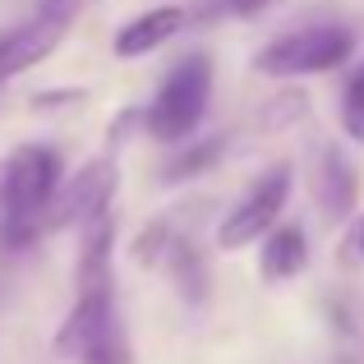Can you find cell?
<instances>
[{
	"label": "cell",
	"instance_id": "obj_6",
	"mask_svg": "<svg viewBox=\"0 0 364 364\" xmlns=\"http://www.w3.org/2000/svg\"><path fill=\"white\" fill-rule=\"evenodd\" d=\"M111 337H120L116 309H111V286H102V291H79V300H74L60 337H55V350H60L65 360L88 364Z\"/></svg>",
	"mask_w": 364,
	"mask_h": 364
},
{
	"label": "cell",
	"instance_id": "obj_8",
	"mask_svg": "<svg viewBox=\"0 0 364 364\" xmlns=\"http://www.w3.org/2000/svg\"><path fill=\"white\" fill-rule=\"evenodd\" d=\"M65 28H70V23H55V18H42V14H37L33 23L5 33V37H0V79H14V74L42 65L46 55L60 46Z\"/></svg>",
	"mask_w": 364,
	"mask_h": 364
},
{
	"label": "cell",
	"instance_id": "obj_11",
	"mask_svg": "<svg viewBox=\"0 0 364 364\" xmlns=\"http://www.w3.org/2000/svg\"><path fill=\"white\" fill-rule=\"evenodd\" d=\"M111 245H116V226L111 213H97L88 222L83 235V254H79V291H102L111 286Z\"/></svg>",
	"mask_w": 364,
	"mask_h": 364
},
{
	"label": "cell",
	"instance_id": "obj_18",
	"mask_svg": "<svg viewBox=\"0 0 364 364\" xmlns=\"http://www.w3.org/2000/svg\"><path fill=\"white\" fill-rule=\"evenodd\" d=\"M267 5H277V0H226V9H231L235 18H254V14H263Z\"/></svg>",
	"mask_w": 364,
	"mask_h": 364
},
{
	"label": "cell",
	"instance_id": "obj_12",
	"mask_svg": "<svg viewBox=\"0 0 364 364\" xmlns=\"http://www.w3.org/2000/svg\"><path fill=\"white\" fill-rule=\"evenodd\" d=\"M166 267L171 277H176V286H180V295L185 300H203V286H208V272H203V258L194 254V245H185V240H176L171 245V254H166Z\"/></svg>",
	"mask_w": 364,
	"mask_h": 364
},
{
	"label": "cell",
	"instance_id": "obj_10",
	"mask_svg": "<svg viewBox=\"0 0 364 364\" xmlns=\"http://www.w3.org/2000/svg\"><path fill=\"white\" fill-rule=\"evenodd\" d=\"M300 226H272V231L263 235V263H258V272H263V282H291V277L304 272V263H309V249H304Z\"/></svg>",
	"mask_w": 364,
	"mask_h": 364
},
{
	"label": "cell",
	"instance_id": "obj_2",
	"mask_svg": "<svg viewBox=\"0 0 364 364\" xmlns=\"http://www.w3.org/2000/svg\"><path fill=\"white\" fill-rule=\"evenodd\" d=\"M208 97H213V60H208L203 51L185 55V60H176V70L161 79V88H157V97H152L143 124H148V134L161 139V143H185L189 134L203 124Z\"/></svg>",
	"mask_w": 364,
	"mask_h": 364
},
{
	"label": "cell",
	"instance_id": "obj_17",
	"mask_svg": "<svg viewBox=\"0 0 364 364\" xmlns=\"http://www.w3.org/2000/svg\"><path fill=\"white\" fill-rule=\"evenodd\" d=\"M341 258H346L350 267H360V263H364V213L355 217V226L346 231V245H341Z\"/></svg>",
	"mask_w": 364,
	"mask_h": 364
},
{
	"label": "cell",
	"instance_id": "obj_15",
	"mask_svg": "<svg viewBox=\"0 0 364 364\" xmlns=\"http://www.w3.org/2000/svg\"><path fill=\"white\" fill-rule=\"evenodd\" d=\"M341 129L355 143H364V79L360 74H350L346 92H341Z\"/></svg>",
	"mask_w": 364,
	"mask_h": 364
},
{
	"label": "cell",
	"instance_id": "obj_4",
	"mask_svg": "<svg viewBox=\"0 0 364 364\" xmlns=\"http://www.w3.org/2000/svg\"><path fill=\"white\" fill-rule=\"evenodd\" d=\"M286 198H291V166L277 161V166H267L263 176L249 185V194L240 198V203L226 213V222L217 226V245L222 249H245V245L263 240V235L277 226Z\"/></svg>",
	"mask_w": 364,
	"mask_h": 364
},
{
	"label": "cell",
	"instance_id": "obj_3",
	"mask_svg": "<svg viewBox=\"0 0 364 364\" xmlns=\"http://www.w3.org/2000/svg\"><path fill=\"white\" fill-rule=\"evenodd\" d=\"M355 51V33L341 23H318V28H300V33H286L277 42H267L254 55L258 74H272V79H300V74H328L337 65L350 60Z\"/></svg>",
	"mask_w": 364,
	"mask_h": 364
},
{
	"label": "cell",
	"instance_id": "obj_13",
	"mask_svg": "<svg viewBox=\"0 0 364 364\" xmlns=\"http://www.w3.org/2000/svg\"><path fill=\"white\" fill-rule=\"evenodd\" d=\"M226 152V139H203V143H194V148H185L176 161L166 166V180H189V176H203L208 166H213L217 157Z\"/></svg>",
	"mask_w": 364,
	"mask_h": 364
},
{
	"label": "cell",
	"instance_id": "obj_7",
	"mask_svg": "<svg viewBox=\"0 0 364 364\" xmlns=\"http://www.w3.org/2000/svg\"><path fill=\"white\" fill-rule=\"evenodd\" d=\"M314 198H318L323 217L328 222H341V217L355 213L360 198V176L350 166V157L341 148H323L318 161H314Z\"/></svg>",
	"mask_w": 364,
	"mask_h": 364
},
{
	"label": "cell",
	"instance_id": "obj_9",
	"mask_svg": "<svg viewBox=\"0 0 364 364\" xmlns=\"http://www.w3.org/2000/svg\"><path fill=\"white\" fill-rule=\"evenodd\" d=\"M185 28V9L180 5H157L134 14L129 23L116 33V55L120 60H139V55H152L157 46H166L171 37Z\"/></svg>",
	"mask_w": 364,
	"mask_h": 364
},
{
	"label": "cell",
	"instance_id": "obj_14",
	"mask_svg": "<svg viewBox=\"0 0 364 364\" xmlns=\"http://www.w3.org/2000/svg\"><path fill=\"white\" fill-rule=\"evenodd\" d=\"M171 245H176V235H171V226H166V222L143 226L139 240H134V263H143V267H161V263H166V254H171Z\"/></svg>",
	"mask_w": 364,
	"mask_h": 364
},
{
	"label": "cell",
	"instance_id": "obj_1",
	"mask_svg": "<svg viewBox=\"0 0 364 364\" xmlns=\"http://www.w3.org/2000/svg\"><path fill=\"white\" fill-rule=\"evenodd\" d=\"M65 171L60 152L42 148V143H23L9 152L5 161V185H0V203H5V222H0V245L5 249H28L42 235V213L55 198Z\"/></svg>",
	"mask_w": 364,
	"mask_h": 364
},
{
	"label": "cell",
	"instance_id": "obj_16",
	"mask_svg": "<svg viewBox=\"0 0 364 364\" xmlns=\"http://www.w3.org/2000/svg\"><path fill=\"white\" fill-rule=\"evenodd\" d=\"M79 9H83V0H42V5H37V14H42V18H55V23H74V18H79Z\"/></svg>",
	"mask_w": 364,
	"mask_h": 364
},
{
	"label": "cell",
	"instance_id": "obj_5",
	"mask_svg": "<svg viewBox=\"0 0 364 364\" xmlns=\"http://www.w3.org/2000/svg\"><path fill=\"white\" fill-rule=\"evenodd\" d=\"M116 180H120V171H116L111 157H97V161H88L79 176L60 180L55 198L42 213V235H55V231H65V226H88L97 213H107L111 194H116Z\"/></svg>",
	"mask_w": 364,
	"mask_h": 364
},
{
	"label": "cell",
	"instance_id": "obj_19",
	"mask_svg": "<svg viewBox=\"0 0 364 364\" xmlns=\"http://www.w3.org/2000/svg\"><path fill=\"white\" fill-rule=\"evenodd\" d=\"M355 74H360V79H364V65H360V70H355Z\"/></svg>",
	"mask_w": 364,
	"mask_h": 364
}]
</instances>
